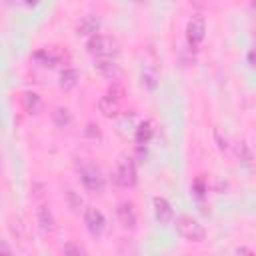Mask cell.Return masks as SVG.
Here are the masks:
<instances>
[{"mask_svg":"<svg viewBox=\"0 0 256 256\" xmlns=\"http://www.w3.org/2000/svg\"><path fill=\"white\" fill-rule=\"evenodd\" d=\"M86 48H88V54L94 56V60L96 58H116V54H118V42L112 36L98 34V32L90 36Z\"/></svg>","mask_w":256,"mask_h":256,"instance_id":"cell-1","label":"cell"},{"mask_svg":"<svg viewBox=\"0 0 256 256\" xmlns=\"http://www.w3.org/2000/svg\"><path fill=\"white\" fill-rule=\"evenodd\" d=\"M174 226H176V232H178L184 240H188V242H202V240L206 238L204 226H202L196 218H192V216H188V214L176 216Z\"/></svg>","mask_w":256,"mask_h":256,"instance_id":"cell-2","label":"cell"},{"mask_svg":"<svg viewBox=\"0 0 256 256\" xmlns=\"http://www.w3.org/2000/svg\"><path fill=\"white\" fill-rule=\"evenodd\" d=\"M112 180H114V184L120 186V188H132V186L136 184V180H138L134 160H132V158H122V160L118 162L116 170L112 172Z\"/></svg>","mask_w":256,"mask_h":256,"instance_id":"cell-3","label":"cell"},{"mask_svg":"<svg viewBox=\"0 0 256 256\" xmlns=\"http://www.w3.org/2000/svg\"><path fill=\"white\" fill-rule=\"evenodd\" d=\"M122 96H124V90L120 84H112L110 90L98 100V108L104 116H116L118 110H120V102H122Z\"/></svg>","mask_w":256,"mask_h":256,"instance_id":"cell-4","label":"cell"},{"mask_svg":"<svg viewBox=\"0 0 256 256\" xmlns=\"http://www.w3.org/2000/svg\"><path fill=\"white\" fill-rule=\"evenodd\" d=\"M80 180H82L84 188H88L90 192H96V194H100L106 186V180H104L100 168L94 164H86L80 168Z\"/></svg>","mask_w":256,"mask_h":256,"instance_id":"cell-5","label":"cell"},{"mask_svg":"<svg viewBox=\"0 0 256 256\" xmlns=\"http://www.w3.org/2000/svg\"><path fill=\"white\" fill-rule=\"evenodd\" d=\"M204 36H206V22H204V18H200V16L190 18L188 24H186V40H188V44L192 48H198L202 44Z\"/></svg>","mask_w":256,"mask_h":256,"instance_id":"cell-6","label":"cell"},{"mask_svg":"<svg viewBox=\"0 0 256 256\" xmlns=\"http://www.w3.org/2000/svg\"><path fill=\"white\" fill-rule=\"evenodd\" d=\"M84 224H86L88 232H90L94 238L102 236V232L106 230V218H104V214H102L100 210L92 208V206L86 208V212H84Z\"/></svg>","mask_w":256,"mask_h":256,"instance_id":"cell-7","label":"cell"},{"mask_svg":"<svg viewBox=\"0 0 256 256\" xmlns=\"http://www.w3.org/2000/svg\"><path fill=\"white\" fill-rule=\"evenodd\" d=\"M152 206H154V216L162 226H166V224H170L174 220V210H172V206H170V202L166 198L156 196L152 200Z\"/></svg>","mask_w":256,"mask_h":256,"instance_id":"cell-8","label":"cell"},{"mask_svg":"<svg viewBox=\"0 0 256 256\" xmlns=\"http://www.w3.org/2000/svg\"><path fill=\"white\" fill-rule=\"evenodd\" d=\"M116 218H118V222H120L122 228L132 230L136 226V210H134V204L132 202H120L116 206Z\"/></svg>","mask_w":256,"mask_h":256,"instance_id":"cell-9","label":"cell"},{"mask_svg":"<svg viewBox=\"0 0 256 256\" xmlns=\"http://www.w3.org/2000/svg\"><path fill=\"white\" fill-rule=\"evenodd\" d=\"M34 60L44 68H52L62 60V52H58L54 48H42V50H38L34 54Z\"/></svg>","mask_w":256,"mask_h":256,"instance_id":"cell-10","label":"cell"},{"mask_svg":"<svg viewBox=\"0 0 256 256\" xmlns=\"http://www.w3.org/2000/svg\"><path fill=\"white\" fill-rule=\"evenodd\" d=\"M94 68H96L102 76L112 78V80H116V76L120 74V68H118V64H116L114 58H96Z\"/></svg>","mask_w":256,"mask_h":256,"instance_id":"cell-11","label":"cell"},{"mask_svg":"<svg viewBox=\"0 0 256 256\" xmlns=\"http://www.w3.org/2000/svg\"><path fill=\"white\" fill-rule=\"evenodd\" d=\"M98 28H100L98 16L88 14V16H84V18L80 20V24H78V28H76V34H78V36H92V34L98 32Z\"/></svg>","mask_w":256,"mask_h":256,"instance_id":"cell-12","label":"cell"},{"mask_svg":"<svg viewBox=\"0 0 256 256\" xmlns=\"http://www.w3.org/2000/svg\"><path fill=\"white\" fill-rule=\"evenodd\" d=\"M38 224H40L42 232H52L54 230V216H52L48 206H40V210H38Z\"/></svg>","mask_w":256,"mask_h":256,"instance_id":"cell-13","label":"cell"},{"mask_svg":"<svg viewBox=\"0 0 256 256\" xmlns=\"http://www.w3.org/2000/svg\"><path fill=\"white\" fill-rule=\"evenodd\" d=\"M156 80H158V72L152 64H144L142 66V84L148 88V90H154L156 88Z\"/></svg>","mask_w":256,"mask_h":256,"instance_id":"cell-14","label":"cell"},{"mask_svg":"<svg viewBox=\"0 0 256 256\" xmlns=\"http://www.w3.org/2000/svg\"><path fill=\"white\" fill-rule=\"evenodd\" d=\"M76 84H78V72H76L74 68H64V70L60 72V88L70 90V88H74Z\"/></svg>","mask_w":256,"mask_h":256,"instance_id":"cell-15","label":"cell"},{"mask_svg":"<svg viewBox=\"0 0 256 256\" xmlns=\"http://www.w3.org/2000/svg\"><path fill=\"white\" fill-rule=\"evenodd\" d=\"M152 126H150V122H142V124H138V128H136V142L138 144H146L150 138H152Z\"/></svg>","mask_w":256,"mask_h":256,"instance_id":"cell-16","label":"cell"},{"mask_svg":"<svg viewBox=\"0 0 256 256\" xmlns=\"http://www.w3.org/2000/svg\"><path fill=\"white\" fill-rule=\"evenodd\" d=\"M52 118H54V124L60 126V128H64V126H68L72 122V116H70V112L66 108H56L54 114H52Z\"/></svg>","mask_w":256,"mask_h":256,"instance_id":"cell-17","label":"cell"},{"mask_svg":"<svg viewBox=\"0 0 256 256\" xmlns=\"http://www.w3.org/2000/svg\"><path fill=\"white\" fill-rule=\"evenodd\" d=\"M24 104H26V110H28L30 114H36V112L40 110V106H42L40 96L34 94V92H28V94L24 96Z\"/></svg>","mask_w":256,"mask_h":256,"instance_id":"cell-18","label":"cell"},{"mask_svg":"<svg viewBox=\"0 0 256 256\" xmlns=\"http://www.w3.org/2000/svg\"><path fill=\"white\" fill-rule=\"evenodd\" d=\"M236 154H238V158H240V162H242V164L250 166L252 154H250V148H248V144H246V142H240V144L236 146Z\"/></svg>","mask_w":256,"mask_h":256,"instance_id":"cell-19","label":"cell"},{"mask_svg":"<svg viewBox=\"0 0 256 256\" xmlns=\"http://www.w3.org/2000/svg\"><path fill=\"white\" fill-rule=\"evenodd\" d=\"M64 254H84V248L74 246V244H66L64 246Z\"/></svg>","mask_w":256,"mask_h":256,"instance_id":"cell-20","label":"cell"},{"mask_svg":"<svg viewBox=\"0 0 256 256\" xmlns=\"http://www.w3.org/2000/svg\"><path fill=\"white\" fill-rule=\"evenodd\" d=\"M0 254H12V248L6 242H0Z\"/></svg>","mask_w":256,"mask_h":256,"instance_id":"cell-21","label":"cell"},{"mask_svg":"<svg viewBox=\"0 0 256 256\" xmlns=\"http://www.w3.org/2000/svg\"><path fill=\"white\" fill-rule=\"evenodd\" d=\"M236 252H238V254H252V250H248V248H238Z\"/></svg>","mask_w":256,"mask_h":256,"instance_id":"cell-22","label":"cell"},{"mask_svg":"<svg viewBox=\"0 0 256 256\" xmlns=\"http://www.w3.org/2000/svg\"><path fill=\"white\" fill-rule=\"evenodd\" d=\"M190 2H192L194 6H202V4H204V0H190Z\"/></svg>","mask_w":256,"mask_h":256,"instance_id":"cell-23","label":"cell"},{"mask_svg":"<svg viewBox=\"0 0 256 256\" xmlns=\"http://www.w3.org/2000/svg\"><path fill=\"white\" fill-rule=\"evenodd\" d=\"M136 2H140V0H136Z\"/></svg>","mask_w":256,"mask_h":256,"instance_id":"cell-24","label":"cell"}]
</instances>
